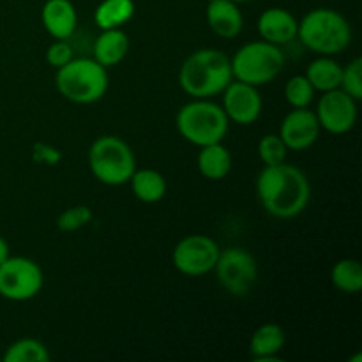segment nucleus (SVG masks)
<instances>
[{"instance_id": "c85d7f7f", "label": "nucleus", "mask_w": 362, "mask_h": 362, "mask_svg": "<svg viewBox=\"0 0 362 362\" xmlns=\"http://www.w3.org/2000/svg\"><path fill=\"white\" fill-rule=\"evenodd\" d=\"M45 57L48 66L59 69V67L66 66V64L73 59V48H71V45L67 42V39H55V41L48 46Z\"/></svg>"}, {"instance_id": "b1692460", "label": "nucleus", "mask_w": 362, "mask_h": 362, "mask_svg": "<svg viewBox=\"0 0 362 362\" xmlns=\"http://www.w3.org/2000/svg\"><path fill=\"white\" fill-rule=\"evenodd\" d=\"M49 352L39 339L21 338L11 343L2 354V362H48Z\"/></svg>"}, {"instance_id": "6ab92c4d", "label": "nucleus", "mask_w": 362, "mask_h": 362, "mask_svg": "<svg viewBox=\"0 0 362 362\" xmlns=\"http://www.w3.org/2000/svg\"><path fill=\"white\" fill-rule=\"evenodd\" d=\"M197 165L198 172L207 180H223L232 170V154L223 145V141L205 145L200 147Z\"/></svg>"}, {"instance_id": "c756f323", "label": "nucleus", "mask_w": 362, "mask_h": 362, "mask_svg": "<svg viewBox=\"0 0 362 362\" xmlns=\"http://www.w3.org/2000/svg\"><path fill=\"white\" fill-rule=\"evenodd\" d=\"M9 257H11L9 244H7V240L0 235V264H2L4 260H7Z\"/></svg>"}, {"instance_id": "39448f33", "label": "nucleus", "mask_w": 362, "mask_h": 362, "mask_svg": "<svg viewBox=\"0 0 362 362\" xmlns=\"http://www.w3.org/2000/svg\"><path fill=\"white\" fill-rule=\"evenodd\" d=\"M179 134L198 148L211 144H219L228 133L230 120L221 105L211 99H193L186 103L177 113Z\"/></svg>"}, {"instance_id": "cd10ccee", "label": "nucleus", "mask_w": 362, "mask_h": 362, "mask_svg": "<svg viewBox=\"0 0 362 362\" xmlns=\"http://www.w3.org/2000/svg\"><path fill=\"white\" fill-rule=\"evenodd\" d=\"M339 88L345 90L349 95H352L356 101L362 99V59H359V57L354 59L349 66L343 67Z\"/></svg>"}, {"instance_id": "2eb2a0df", "label": "nucleus", "mask_w": 362, "mask_h": 362, "mask_svg": "<svg viewBox=\"0 0 362 362\" xmlns=\"http://www.w3.org/2000/svg\"><path fill=\"white\" fill-rule=\"evenodd\" d=\"M41 21L53 39H69L78 27L76 7L71 0H46Z\"/></svg>"}, {"instance_id": "a878e982", "label": "nucleus", "mask_w": 362, "mask_h": 362, "mask_svg": "<svg viewBox=\"0 0 362 362\" xmlns=\"http://www.w3.org/2000/svg\"><path fill=\"white\" fill-rule=\"evenodd\" d=\"M258 158L264 163L265 166L279 165V163L286 161V154H288V148H286L285 141L281 140L279 134L269 133L264 138H260L258 141Z\"/></svg>"}, {"instance_id": "0eeeda50", "label": "nucleus", "mask_w": 362, "mask_h": 362, "mask_svg": "<svg viewBox=\"0 0 362 362\" xmlns=\"http://www.w3.org/2000/svg\"><path fill=\"white\" fill-rule=\"evenodd\" d=\"M88 168L101 184L122 186L136 170V158L122 138L105 134L88 148Z\"/></svg>"}, {"instance_id": "412c9836", "label": "nucleus", "mask_w": 362, "mask_h": 362, "mask_svg": "<svg viewBox=\"0 0 362 362\" xmlns=\"http://www.w3.org/2000/svg\"><path fill=\"white\" fill-rule=\"evenodd\" d=\"M341 73L343 66L339 62H336L332 57L329 55H318V59H315L313 62L308 66L306 74L304 76L310 80V83L313 85L315 92H329L339 88L341 83Z\"/></svg>"}, {"instance_id": "bb28decb", "label": "nucleus", "mask_w": 362, "mask_h": 362, "mask_svg": "<svg viewBox=\"0 0 362 362\" xmlns=\"http://www.w3.org/2000/svg\"><path fill=\"white\" fill-rule=\"evenodd\" d=\"M92 218H94V214L87 205H74V207L60 212V216L57 218V228L60 232H76V230L87 226L92 221Z\"/></svg>"}, {"instance_id": "f8f14e48", "label": "nucleus", "mask_w": 362, "mask_h": 362, "mask_svg": "<svg viewBox=\"0 0 362 362\" xmlns=\"http://www.w3.org/2000/svg\"><path fill=\"white\" fill-rule=\"evenodd\" d=\"M221 94V108L230 122H235L237 126H251L260 119L262 110H264V99L258 92V87L232 80Z\"/></svg>"}, {"instance_id": "9b49d317", "label": "nucleus", "mask_w": 362, "mask_h": 362, "mask_svg": "<svg viewBox=\"0 0 362 362\" xmlns=\"http://www.w3.org/2000/svg\"><path fill=\"white\" fill-rule=\"evenodd\" d=\"M320 127L331 134H345L357 122V101L341 88L324 92L315 110Z\"/></svg>"}, {"instance_id": "6e6552de", "label": "nucleus", "mask_w": 362, "mask_h": 362, "mask_svg": "<svg viewBox=\"0 0 362 362\" xmlns=\"http://www.w3.org/2000/svg\"><path fill=\"white\" fill-rule=\"evenodd\" d=\"M212 272L218 283L233 297H244L253 290L258 279V264L244 247H226L219 251Z\"/></svg>"}, {"instance_id": "7c9ffc66", "label": "nucleus", "mask_w": 362, "mask_h": 362, "mask_svg": "<svg viewBox=\"0 0 362 362\" xmlns=\"http://www.w3.org/2000/svg\"><path fill=\"white\" fill-rule=\"evenodd\" d=\"M232 2H235V4H246V2H251V0H232Z\"/></svg>"}, {"instance_id": "9d476101", "label": "nucleus", "mask_w": 362, "mask_h": 362, "mask_svg": "<svg viewBox=\"0 0 362 362\" xmlns=\"http://www.w3.org/2000/svg\"><path fill=\"white\" fill-rule=\"evenodd\" d=\"M219 246L214 239L202 233H193L177 243L173 247V267L184 276L200 278L214 269L219 257Z\"/></svg>"}, {"instance_id": "4be33fe9", "label": "nucleus", "mask_w": 362, "mask_h": 362, "mask_svg": "<svg viewBox=\"0 0 362 362\" xmlns=\"http://www.w3.org/2000/svg\"><path fill=\"white\" fill-rule=\"evenodd\" d=\"M134 16L133 0H103L95 7L94 20L101 30L122 28Z\"/></svg>"}, {"instance_id": "20e7f679", "label": "nucleus", "mask_w": 362, "mask_h": 362, "mask_svg": "<svg viewBox=\"0 0 362 362\" xmlns=\"http://www.w3.org/2000/svg\"><path fill=\"white\" fill-rule=\"evenodd\" d=\"M55 85L59 94L67 101L74 105H92L105 98L108 90V69L88 57H73L66 66L57 69Z\"/></svg>"}, {"instance_id": "2f4dec72", "label": "nucleus", "mask_w": 362, "mask_h": 362, "mask_svg": "<svg viewBox=\"0 0 362 362\" xmlns=\"http://www.w3.org/2000/svg\"><path fill=\"white\" fill-rule=\"evenodd\" d=\"M0 362H2V354H0Z\"/></svg>"}, {"instance_id": "4468645a", "label": "nucleus", "mask_w": 362, "mask_h": 362, "mask_svg": "<svg viewBox=\"0 0 362 362\" xmlns=\"http://www.w3.org/2000/svg\"><path fill=\"white\" fill-rule=\"evenodd\" d=\"M297 28H299V20L283 7H269L257 21V30L260 37L276 46H285L296 41Z\"/></svg>"}, {"instance_id": "5701e85b", "label": "nucleus", "mask_w": 362, "mask_h": 362, "mask_svg": "<svg viewBox=\"0 0 362 362\" xmlns=\"http://www.w3.org/2000/svg\"><path fill=\"white\" fill-rule=\"evenodd\" d=\"M331 281L339 292L356 296L362 290V267L354 258H343L336 262L331 271Z\"/></svg>"}, {"instance_id": "1a4fd4ad", "label": "nucleus", "mask_w": 362, "mask_h": 362, "mask_svg": "<svg viewBox=\"0 0 362 362\" xmlns=\"http://www.w3.org/2000/svg\"><path fill=\"white\" fill-rule=\"evenodd\" d=\"M45 276L37 262L27 257H9L0 264V296L14 303L30 300L41 292Z\"/></svg>"}, {"instance_id": "dca6fc26", "label": "nucleus", "mask_w": 362, "mask_h": 362, "mask_svg": "<svg viewBox=\"0 0 362 362\" xmlns=\"http://www.w3.org/2000/svg\"><path fill=\"white\" fill-rule=\"evenodd\" d=\"M207 23L211 30L221 39H233L243 32L244 18L239 4L232 0H209Z\"/></svg>"}, {"instance_id": "aec40b11", "label": "nucleus", "mask_w": 362, "mask_h": 362, "mask_svg": "<svg viewBox=\"0 0 362 362\" xmlns=\"http://www.w3.org/2000/svg\"><path fill=\"white\" fill-rule=\"evenodd\" d=\"M133 194L144 204H158L166 194V179L161 172L152 168L134 170L129 179Z\"/></svg>"}, {"instance_id": "f3484780", "label": "nucleus", "mask_w": 362, "mask_h": 362, "mask_svg": "<svg viewBox=\"0 0 362 362\" xmlns=\"http://www.w3.org/2000/svg\"><path fill=\"white\" fill-rule=\"evenodd\" d=\"M286 343V334L281 325L269 324L260 325L250 339V356L257 362H267L278 359Z\"/></svg>"}, {"instance_id": "7ed1b4c3", "label": "nucleus", "mask_w": 362, "mask_h": 362, "mask_svg": "<svg viewBox=\"0 0 362 362\" xmlns=\"http://www.w3.org/2000/svg\"><path fill=\"white\" fill-rule=\"evenodd\" d=\"M297 39L317 55L334 57L352 42V27L338 11L317 7L299 21Z\"/></svg>"}, {"instance_id": "a211bd4d", "label": "nucleus", "mask_w": 362, "mask_h": 362, "mask_svg": "<svg viewBox=\"0 0 362 362\" xmlns=\"http://www.w3.org/2000/svg\"><path fill=\"white\" fill-rule=\"evenodd\" d=\"M127 52H129V39L126 32L122 28H108V30H103L95 39L92 59L110 69L122 62Z\"/></svg>"}, {"instance_id": "f03ea898", "label": "nucleus", "mask_w": 362, "mask_h": 362, "mask_svg": "<svg viewBox=\"0 0 362 362\" xmlns=\"http://www.w3.org/2000/svg\"><path fill=\"white\" fill-rule=\"evenodd\" d=\"M233 80L230 59L216 48L191 53L179 69V85L191 99H212Z\"/></svg>"}, {"instance_id": "423d86ee", "label": "nucleus", "mask_w": 362, "mask_h": 362, "mask_svg": "<svg viewBox=\"0 0 362 362\" xmlns=\"http://www.w3.org/2000/svg\"><path fill=\"white\" fill-rule=\"evenodd\" d=\"M230 66L233 80L260 87L278 78L285 66V53L281 46L260 39L240 46L230 59Z\"/></svg>"}, {"instance_id": "ddd939ff", "label": "nucleus", "mask_w": 362, "mask_h": 362, "mask_svg": "<svg viewBox=\"0 0 362 362\" xmlns=\"http://www.w3.org/2000/svg\"><path fill=\"white\" fill-rule=\"evenodd\" d=\"M322 133L320 122H318L315 112L308 108H293L286 113L279 127V136L285 141L288 151H308L318 141Z\"/></svg>"}, {"instance_id": "393cba45", "label": "nucleus", "mask_w": 362, "mask_h": 362, "mask_svg": "<svg viewBox=\"0 0 362 362\" xmlns=\"http://www.w3.org/2000/svg\"><path fill=\"white\" fill-rule=\"evenodd\" d=\"M315 98V88L304 74H296L285 85V99L292 108H310Z\"/></svg>"}, {"instance_id": "f257e3e1", "label": "nucleus", "mask_w": 362, "mask_h": 362, "mask_svg": "<svg viewBox=\"0 0 362 362\" xmlns=\"http://www.w3.org/2000/svg\"><path fill=\"white\" fill-rule=\"evenodd\" d=\"M257 197L271 216L292 219L310 205L311 184L303 170L286 161L264 166L257 177Z\"/></svg>"}]
</instances>
